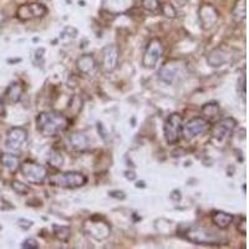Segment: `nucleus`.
<instances>
[{"instance_id": "obj_18", "label": "nucleus", "mask_w": 249, "mask_h": 249, "mask_svg": "<svg viewBox=\"0 0 249 249\" xmlns=\"http://www.w3.org/2000/svg\"><path fill=\"white\" fill-rule=\"evenodd\" d=\"M211 219H212L213 224L218 227L219 230H227L233 223L234 217L231 213L223 212V211H214L211 214Z\"/></svg>"}, {"instance_id": "obj_39", "label": "nucleus", "mask_w": 249, "mask_h": 249, "mask_svg": "<svg viewBox=\"0 0 249 249\" xmlns=\"http://www.w3.org/2000/svg\"><path fill=\"white\" fill-rule=\"evenodd\" d=\"M136 187H137V188H140V187H141V188H143V187H146V186H144V182H137V183H136Z\"/></svg>"}, {"instance_id": "obj_35", "label": "nucleus", "mask_w": 249, "mask_h": 249, "mask_svg": "<svg viewBox=\"0 0 249 249\" xmlns=\"http://www.w3.org/2000/svg\"><path fill=\"white\" fill-rule=\"evenodd\" d=\"M124 177H126L128 181H135V179H136V173L133 172V171H126V172H124Z\"/></svg>"}, {"instance_id": "obj_27", "label": "nucleus", "mask_w": 249, "mask_h": 249, "mask_svg": "<svg viewBox=\"0 0 249 249\" xmlns=\"http://www.w3.org/2000/svg\"><path fill=\"white\" fill-rule=\"evenodd\" d=\"M10 186H12V188L14 190V192H17L18 195L20 196H26L29 195V192H30V188H29L28 184L23 183V182L20 181H13L12 183H10Z\"/></svg>"}, {"instance_id": "obj_33", "label": "nucleus", "mask_w": 249, "mask_h": 249, "mask_svg": "<svg viewBox=\"0 0 249 249\" xmlns=\"http://www.w3.org/2000/svg\"><path fill=\"white\" fill-rule=\"evenodd\" d=\"M170 198L172 199V201H175V202H179V201H181V198H182L181 192H179L178 190L172 191V193L170 195Z\"/></svg>"}, {"instance_id": "obj_10", "label": "nucleus", "mask_w": 249, "mask_h": 249, "mask_svg": "<svg viewBox=\"0 0 249 249\" xmlns=\"http://www.w3.org/2000/svg\"><path fill=\"white\" fill-rule=\"evenodd\" d=\"M120 51L117 45L108 44L102 49V69L105 72H113L119 65Z\"/></svg>"}, {"instance_id": "obj_3", "label": "nucleus", "mask_w": 249, "mask_h": 249, "mask_svg": "<svg viewBox=\"0 0 249 249\" xmlns=\"http://www.w3.org/2000/svg\"><path fill=\"white\" fill-rule=\"evenodd\" d=\"M183 235L187 241L195 244H202V246H214L221 243V238L218 237L214 232L208 231L202 227H190L183 232Z\"/></svg>"}, {"instance_id": "obj_16", "label": "nucleus", "mask_w": 249, "mask_h": 249, "mask_svg": "<svg viewBox=\"0 0 249 249\" xmlns=\"http://www.w3.org/2000/svg\"><path fill=\"white\" fill-rule=\"evenodd\" d=\"M179 68L177 66V64H175V62H167V64H164L159 70V79L162 82H164V84L171 85L176 80Z\"/></svg>"}, {"instance_id": "obj_30", "label": "nucleus", "mask_w": 249, "mask_h": 249, "mask_svg": "<svg viewBox=\"0 0 249 249\" xmlns=\"http://www.w3.org/2000/svg\"><path fill=\"white\" fill-rule=\"evenodd\" d=\"M18 223H19V227L20 228H23V230L28 231L30 230L31 227H33V222L29 221V219H25V218H20L19 221H18Z\"/></svg>"}, {"instance_id": "obj_8", "label": "nucleus", "mask_w": 249, "mask_h": 249, "mask_svg": "<svg viewBox=\"0 0 249 249\" xmlns=\"http://www.w3.org/2000/svg\"><path fill=\"white\" fill-rule=\"evenodd\" d=\"M48 8L41 3H29L20 5L17 10L18 19L21 21H28L33 19H40L45 17Z\"/></svg>"}, {"instance_id": "obj_1", "label": "nucleus", "mask_w": 249, "mask_h": 249, "mask_svg": "<svg viewBox=\"0 0 249 249\" xmlns=\"http://www.w3.org/2000/svg\"><path fill=\"white\" fill-rule=\"evenodd\" d=\"M70 126V121L65 115L55 111L40 112L36 116V127L43 136L53 137L64 132Z\"/></svg>"}, {"instance_id": "obj_36", "label": "nucleus", "mask_w": 249, "mask_h": 249, "mask_svg": "<svg viewBox=\"0 0 249 249\" xmlns=\"http://www.w3.org/2000/svg\"><path fill=\"white\" fill-rule=\"evenodd\" d=\"M175 3L179 6V8H183V6L187 5L188 0H175Z\"/></svg>"}, {"instance_id": "obj_13", "label": "nucleus", "mask_w": 249, "mask_h": 249, "mask_svg": "<svg viewBox=\"0 0 249 249\" xmlns=\"http://www.w3.org/2000/svg\"><path fill=\"white\" fill-rule=\"evenodd\" d=\"M218 18H219V14L214 6L211 4L201 5L198 10V19L203 30H210L211 28H213L217 24Z\"/></svg>"}, {"instance_id": "obj_4", "label": "nucleus", "mask_w": 249, "mask_h": 249, "mask_svg": "<svg viewBox=\"0 0 249 249\" xmlns=\"http://www.w3.org/2000/svg\"><path fill=\"white\" fill-rule=\"evenodd\" d=\"M19 168L23 177L29 183L41 184L48 178V170H46L45 166L36 163L34 161H30V160L23 162L20 164Z\"/></svg>"}, {"instance_id": "obj_19", "label": "nucleus", "mask_w": 249, "mask_h": 249, "mask_svg": "<svg viewBox=\"0 0 249 249\" xmlns=\"http://www.w3.org/2000/svg\"><path fill=\"white\" fill-rule=\"evenodd\" d=\"M23 93H24V86L23 84L19 81L12 82L5 91L6 97H8V100L12 102V104H18V102L21 100V97H23Z\"/></svg>"}, {"instance_id": "obj_22", "label": "nucleus", "mask_w": 249, "mask_h": 249, "mask_svg": "<svg viewBox=\"0 0 249 249\" xmlns=\"http://www.w3.org/2000/svg\"><path fill=\"white\" fill-rule=\"evenodd\" d=\"M201 113L203 115L202 117H204L206 120L214 119L219 113V105H218L217 102H207V104L202 106Z\"/></svg>"}, {"instance_id": "obj_11", "label": "nucleus", "mask_w": 249, "mask_h": 249, "mask_svg": "<svg viewBox=\"0 0 249 249\" xmlns=\"http://www.w3.org/2000/svg\"><path fill=\"white\" fill-rule=\"evenodd\" d=\"M233 55L231 54L230 49L224 48V46H218L211 50L207 55V64L211 68H221V66L230 64L232 61Z\"/></svg>"}, {"instance_id": "obj_17", "label": "nucleus", "mask_w": 249, "mask_h": 249, "mask_svg": "<svg viewBox=\"0 0 249 249\" xmlns=\"http://www.w3.org/2000/svg\"><path fill=\"white\" fill-rule=\"evenodd\" d=\"M68 143L75 151H85L90 147V140L82 132L71 133L68 137Z\"/></svg>"}, {"instance_id": "obj_9", "label": "nucleus", "mask_w": 249, "mask_h": 249, "mask_svg": "<svg viewBox=\"0 0 249 249\" xmlns=\"http://www.w3.org/2000/svg\"><path fill=\"white\" fill-rule=\"evenodd\" d=\"M235 127H237V121L233 117L221 120L212 127V139L218 143H221V142L226 141L228 137L232 136Z\"/></svg>"}, {"instance_id": "obj_34", "label": "nucleus", "mask_w": 249, "mask_h": 249, "mask_svg": "<svg viewBox=\"0 0 249 249\" xmlns=\"http://www.w3.org/2000/svg\"><path fill=\"white\" fill-rule=\"evenodd\" d=\"M97 128H99V132H100V135H101L102 139L106 140V136H107L108 133H107V131H106V128L104 127V124H102L101 122H99V124H97Z\"/></svg>"}, {"instance_id": "obj_6", "label": "nucleus", "mask_w": 249, "mask_h": 249, "mask_svg": "<svg viewBox=\"0 0 249 249\" xmlns=\"http://www.w3.org/2000/svg\"><path fill=\"white\" fill-rule=\"evenodd\" d=\"M163 44L160 39L153 37L150 40V43L147 44V48L144 50L143 57H142V65L146 69H153L156 68L159 60L163 55Z\"/></svg>"}, {"instance_id": "obj_5", "label": "nucleus", "mask_w": 249, "mask_h": 249, "mask_svg": "<svg viewBox=\"0 0 249 249\" xmlns=\"http://www.w3.org/2000/svg\"><path fill=\"white\" fill-rule=\"evenodd\" d=\"M182 127H183V117L181 113L173 112L167 117L164 122V139L168 144L178 143L181 140Z\"/></svg>"}, {"instance_id": "obj_7", "label": "nucleus", "mask_w": 249, "mask_h": 249, "mask_svg": "<svg viewBox=\"0 0 249 249\" xmlns=\"http://www.w3.org/2000/svg\"><path fill=\"white\" fill-rule=\"evenodd\" d=\"M211 124L208 120H206L202 116L193 117V119L188 120L186 124H183L182 127V133L184 135L186 140H193L199 135H203L207 131L210 130Z\"/></svg>"}, {"instance_id": "obj_32", "label": "nucleus", "mask_w": 249, "mask_h": 249, "mask_svg": "<svg viewBox=\"0 0 249 249\" xmlns=\"http://www.w3.org/2000/svg\"><path fill=\"white\" fill-rule=\"evenodd\" d=\"M62 33H68L69 34L68 36H71L72 39H74V37H76V35H77V30L75 28H72V26H68V28H65Z\"/></svg>"}, {"instance_id": "obj_38", "label": "nucleus", "mask_w": 249, "mask_h": 249, "mask_svg": "<svg viewBox=\"0 0 249 249\" xmlns=\"http://www.w3.org/2000/svg\"><path fill=\"white\" fill-rule=\"evenodd\" d=\"M5 19H6V18L4 17L3 13H0V26H3V24H4V21H5Z\"/></svg>"}, {"instance_id": "obj_15", "label": "nucleus", "mask_w": 249, "mask_h": 249, "mask_svg": "<svg viewBox=\"0 0 249 249\" xmlns=\"http://www.w3.org/2000/svg\"><path fill=\"white\" fill-rule=\"evenodd\" d=\"M76 66L84 75L93 74L97 69V61L92 54H84L77 59Z\"/></svg>"}, {"instance_id": "obj_26", "label": "nucleus", "mask_w": 249, "mask_h": 249, "mask_svg": "<svg viewBox=\"0 0 249 249\" xmlns=\"http://www.w3.org/2000/svg\"><path fill=\"white\" fill-rule=\"evenodd\" d=\"M160 6H161L160 0H142V8L153 14L160 12Z\"/></svg>"}, {"instance_id": "obj_14", "label": "nucleus", "mask_w": 249, "mask_h": 249, "mask_svg": "<svg viewBox=\"0 0 249 249\" xmlns=\"http://www.w3.org/2000/svg\"><path fill=\"white\" fill-rule=\"evenodd\" d=\"M85 231L89 233V235L97 241H104L110 235L111 228L106 222L96 221V218H91V221L85 224Z\"/></svg>"}, {"instance_id": "obj_21", "label": "nucleus", "mask_w": 249, "mask_h": 249, "mask_svg": "<svg viewBox=\"0 0 249 249\" xmlns=\"http://www.w3.org/2000/svg\"><path fill=\"white\" fill-rule=\"evenodd\" d=\"M233 19L235 23H241L246 19L247 15V0H237L234 4V8L232 10Z\"/></svg>"}, {"instance_id": "obj_29", "label": "nucleus", "mask_w": 249, "mask_h": 249, "mask_svg": "<svg viewBox=\"0 0 249 249\" xmlns=\"http://www.w3.org/2000/svg\"><path fill=\"white\" fill-rule=\"evenodd\" d=\"M237 231L239 233H241L242 235H246L247 234V218L246 217H242L241 221L238 222Z\"/></svg>"}, {"instance_id": "obj_23", "label": "nucleus", "mask_w": 249, "mask_h": 249, "mask_svg": "<svg viewBox=\"0 0 249 249\" xmlns=\"http://www.w3.org/2000/svg\"><path fill=\"white\" fill-rule=\"evenodd\" d=\"M53 233H54L56 239H59L60 242L66 243V242L70 239L71 230H70V227L68 226H59V224H54V226H53Z\"/></svg>"}, {"instance_id": "obj_37", "label": "nucleus", "mask_w": 249, "mask_h": 249, "mask_svg": "<svg viewBox=\"0 0 249 249\" xmlns=\"http://www.w3.org/2000/svg\"><path fill=\"white\" fill-rule=\"evenodd\" d=\"M5 115V106H4L3 100H0V116Z\"/></svg>"}, {"instance_id": "obj_12", "label": "nucleus", "mask_w": 249, "mask_h": 249, "mask_svg": "<svg viewBox=\"0 0 249 249\" xmlns=\"http://www.w3.org/2000/svg\"><path fill=\"white\" fill-rule=\"evenodd\" d=\"M28 140V131L24 127H12L9 130L8 136H6L5 146L10 151H19L24 143Z\"/></svg>"}, {"instance_id": "obj_25", "label": "nucleus", "mask_w": 249, "mask_h": 249, "mask_svg": "<svg viewBox=\"0 0 249 249\" xmlns=\"http://www.w3.org/2000/svg\"><path fill=\"white\" fill-rule=\"evenodd\" d=\"M160 12L162 13V15H164L168 19H175L177 17V10H176L175 6L170 3H163L160 6Z\"/></svg>"}, {"instance_id": "obj_28", "label": "nucleus", "mask_w": 249, "mask_h": 249, "mask_svg": "<svg viewBox=\"0 0 249 249\" xmlns=\"http://www.w3.org/2000/svg\"><path fill=\"white\" fill-rule=\"evenodd\" d=\"M39 242L35 239V238L30 237V238H26L25 241L23 242V244H21V248L24 249H37L39 248Z\"/></svg>"}, {"instance_id": "obj_2", "label": "nucleus", "mask_w": 249, "mask_h": 249, "mask_svg": "<svg viewBox=\"0 0 249 249\" xmlns=\"http://www.w3.org/2000/svg\"><path fill=\"white\" fill-rule=\"evenodd\" d=\"M49 184L53 187H61V188H69L75 190L80 187L85 186L88 183V177L84 173L70 171V172L56 173L49 177Z\"/></svg>"}, {"instance_id": "obj_20", "label": "nucleus", "mask_w": 249, "mask_h": 249, "mask_svg": "<svg viewBox=\"0 0 249 249\" xmlns=\"http://www.w3.org/2000/svg\"><path fill=\"white\" fill-rule=\"evenodd\" d=\"M0 163L3 164L4 167L9 171V172L15 173L20 167L19 157L12 153H1L0 155Z\"/></svg>"}, {"instance_id": "obj_24", "label": "nucleus", "mask_w": 249, "mask_h": 249, "mask_svg": "<svg viewBox=\"0 0 249 249\" xmlns=\"http://www.w3.org/2000/svg\"><path fill=\"white\" fill-rule=\"evenodd\" d=\"M49 163L55 168H61L64 166V156L57 150L50 151L49 155Z\"/></svg>"}, {"instance_id": "obj_31", "label": "nucleus", "mask_w": 249, "mask_h": 249, "mask_svg": "<svg viewBox=\"0 0 249 249\" xmlns=\"http://www.w3.org/2000/svg\"><path fill=\"white\" fill-rule=\"evenodd\" d=\"M108 195H110V197H112V198L121 199V201L126 198V195H124V192H122V191H111Z\"/></svg>"}]
</instances>
